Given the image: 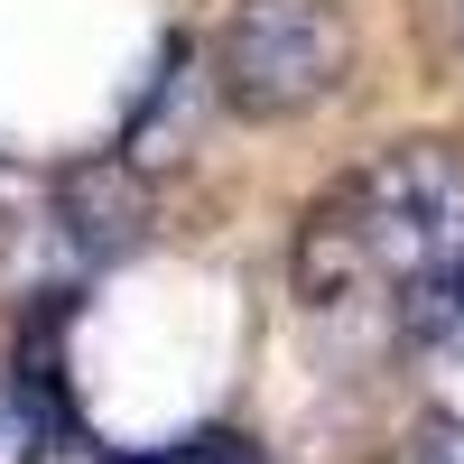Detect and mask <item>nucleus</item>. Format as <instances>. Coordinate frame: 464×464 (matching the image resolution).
<instances>
[{
	"instance_id": "423d86ee",
	"label": "nucleus",
	"mask_w": 464,
	"mask_h": 464,
	"mask_svg": "<svg viewBox=\"0 0 464 464\" xmlns=\"http://www.w3.org/2000/svg\"><path fill=\"white\" fill-rule=\"evenodd\" d=\"M102 464H260L242 437H186V446H159V455H102Z\"/></svg>"
},
{
	"instance_id": "39448f33",
	"label": "nucleus",
	"mask_w": 464,
	"mask_h": 464,
	"mask_svg": "<svg viewBox=\"0 0 464 464\" xmlns=\"http://www.w3.org/2000/svg\"><path fill=\"white\" fill-rule=\"evenodd\" d=\"M400 464H464V418H455V409H428V418L409 428Z\"/></svg>"
},
{
	"instance_id": "20e7f679",
	"label": "nucleus",
	"mask_w": 464,
	"mask_h": 464,
	"mask_svg": "<svg viewBox=\"0 0 464 464\" xmlns=\"http://www.w3.org/2000/svg\"><path fill=\"white\" fill-rule=\"evenodd\" d=\"M56 446H74V418L37 400L19 372H0V464H56Z\"/></svg>"
},
{
	"instance_id": "f03ea898",
	"label": "nucleus",
	"mask_w": 464,
	"mask_h": 464,
	"mask_svg": "<svg viewBox=\"0 0 464 464\" xmlns=\"http://www.w3.org/2000/svg\"><path fill=\"white\" fill-rule=\"evenodd\" d=\"M205 65H214L205 84L223 93V111H242V121H297L325 93H343V74H353V19L334 0H232Z\"/></svg>"
},
{
	"instance_id": "f257e3e1",
	"label": "nucleus",
	"mask_w": 464,
	"mask_h": 464,
	"mask_svg": "<svg viewBox=\"0 0 464 464\" xmlns=\"http://www.w3.org/2000/svg\"><path fill=\"white\" fill-rule=\"evenodd\" d=\"M306 306H391L409 343L464 325V159L446 140L381 149L297 232Z\"/></svg>"
},
{
	"instance_id": "7ed1b4c3",
	"label": "nucleus",
	"mask_w": 464,
	"mask_h": 464,
	"mask_svg": "<svg viewBox=\"0 0 464 464\" xmlns=\"http://www.w3.org/2000/svg\"><path fill=\"white\" fill-rule=\"evenodd\" d=\"M47 232L74 251V269H111L149 242V177L102 149V159H74L56 186H47Z\"/></svg>"
}]
</instances>
